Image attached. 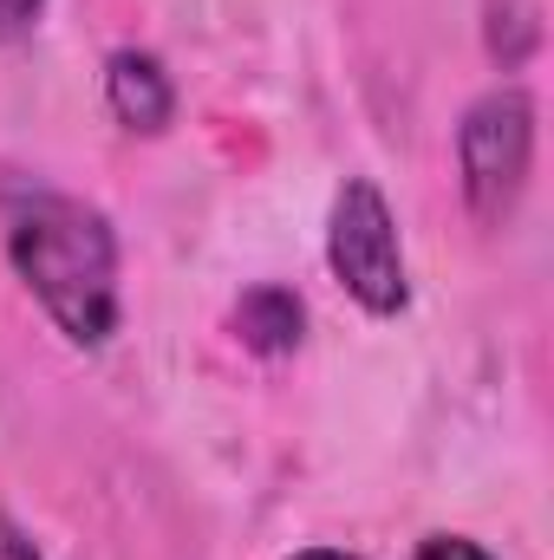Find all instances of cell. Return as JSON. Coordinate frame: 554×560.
<instances>
[{
	"instance_id": "3957f363",
	"label": "cell",
	"mask_w": 554,
	"mask_h": 560,
	"mask_svg": "<svg viewBox=\"0 0 554 560\" xmlns=\"http://www.w3.org/2000/svg\"><path fill=\"white\" fill-rule=\"evenodd\" d=\"M326 268L346 287V300L372 319H392L412 306V275H405V242L385 189L372 176H346L333 209H326Z\"/></svg>"
},
{
	"instance_id": "9c48e42d",
	"label": "cell",
	"mask_w": 554,
	"mask_h": 560,
	"mask_svg": "<svg viewBox=\"0 0 554 560\" xmlns=\"http://www.w3.org/2000/svg\"><path fill=\"white\" fill-rule=\"evenodd\" d=\"M0 560H39V548L26 541V528L13 515H0Z\"/></svg>"
},
{
	"instance_id": "5b68a950",
	"label": "cell",
	"mask_w": 554,
	"mask_h": 560,
	"mask_svg": "<svg viewBox=\"0 0 554 560\" xmlns=\"http://www.w3.org/2000/svg\"><path fill=\"white\" fill-rule=\"evenodd\" d=\"M300 332H307V306H300L293 287L262 280V287L242 293V306H235V339H242L249 352H262V359H287V352L300 346Z\"/></svg>"
},
{
	"instance_id": "7a4b0ae2",
	"label": "cell",
	"mask_w": 554,
	"mask_h": 560,
	"mask_svg": "<svg viewBox=\"0 0 554 560\" xmlns=\"http://www.w3.org/2000/svg\"><path fill=\"white\" fill-rule=\"evenodd\" d=\"M535 143H542V112L535 92L503 79L483 98L463 105L457 118V183H463V209L483 229H503L535 176Z\"/></svg>"
},
{
	"instance_id": "277c9868",
	"label": "cell",
	"mask_w": 554,
	"mask_h": 560,
	"mask_svg": "<svg viewBox=\"0 0 554 560\" xmlns=\"http://www.w3.org/2000/svg\"><path fill=\"white\" fill-rule=\"evenodd\" d=\"M105 112L131 131V138H163L176 125V79L157 52L118 46L105 59Z\"/></svg>"
},
{
	"instance_id": "30bf717a",
	"label": "cell",
	"mask_w": 554,
	"mask_h": 560,
	"mask_svg": "<svg viewBox=\"0 0 554 560\" xmlns=\"http://www.w3.org/2000/svg\"><path fill=\"white\" fill-rule=\"evenodd\" d=\"M293 560H366V555H346V548H326V541H320V548H300Z\"/></svg>"
},
{
	"instance_id": "8992f818",
	"label": "cell",
	"mask_w": 554,
	"mask_h": 560,
	"mask_svg": "<svg viewBox=\"0 0 554 560\" xmlns=\"http://www.w3.org/2000/svg\"><path fill=\"white\" fill-rule=\"evenodd\" d=\"M483 46L503 72L529 66L542 52V7L535 0H489L483 7Z\"/></svg>"
},
{
	"instance_id": "6da1fadb",
	"label": "cell",
	"mask_w": 554,
	"mask_h": 560,
	"mask_svg": "<svg viewBox=\"0 0 554 560\" xmlns=\"http://www.w3.org/2000/svg\"><path fill=\"white\" fill-rule=\"evenodd\" d=\"M7 268L20 287L39 300V313L59 326L66 346L99 352L112 346L118 319H125V255H118V229L105 209L59 196V189H33L7 209Z\"/></svg>"
},
{
	"instance_id": "ba28073f",
	"label": "cell",
	"mask_w": 554,
	"mask_h": 560,
	"mask_svg": "<svg viewBox=\"0 0 554 560\" xmlns=\"http://www.w3.org/2000/svg\"><path fill=\"white\" fill-rule=\"evenodd\" d=\"M39 20H46V0H0V46L26 39Z\"/></svg>"
},
{
	"instance_id": "52a82bcc",
	"label": "cell",
	"mask_w": 554,
	"mask_h": 560,
	"mask_svg": "<svg viewBox=\"0 0 554 560\" xmlns=\"http://www.w3.org/2000/svg\"><path fill=\"white\" fill-rule=\"evenodd\" d=\"M412 560H496V555L483 541H470V535H424Z\"/></svg>"
}]
</instances>
